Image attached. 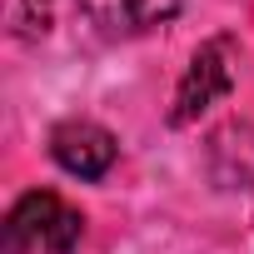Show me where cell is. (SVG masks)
<instances>
[{"instance_id": "4", "label": "cell", "mask_w": 254, "mask_h": 254, "mask_svg": "<svg viewBox=\"0 0 254 254\" xmlns=\"http://www.w3.org/2000/svg\"><path fill=\"white\" fill-rule=\"evenodd\" d=\"M185 0H80V10L105 35H140L150 25H165Z\"/></svg>"}, {"instance_id": "1", "label": "cell", "mask_w": 254, "mask_h": 254, "mask_svg": "<svg viewBox=\"0 0 254 254\" xmlns=\"http://www.w3.org/2000/svg\"><path fill=\"white\" fill-rule=\"evenodd\" d=\"M80 234H85L80 209L50 190H30L5 214V254H70Z\"/></svg>"}, {"instance_id": "5", "label": "cell", "mask_w": 254, "mask_h": 254, "mask_svg": "<svg viewBox=\"0 0 254 254\" xmlns=\"http://www.w3.org/2000/svg\"><path fill=\"white\" fill-rule=\"evenodd\" d=\"M5 15L15 35H45L50 25V0H5Z\"/></svg>"}, {"instance_id": "2", "label": "cell", "mask_w": 254, "mask_h": 254, "mask_svg": "<svg viewBox=\"0 0 254 254\" xmlns=\"http://www.w3.org/2000/svg\"><path fill=\"white\" fill-rule=\"evenodd\" d=\"M234 65H239V50L229 35H214L194 50L180 90H175V110H170V125H190L199 120L204 110H214L229 90H234Z\"/></svg>"}, {"instance_id": "3", "label": "cell", "mask_w": 254, "mask_h": 254, "mask_svg": "<svg viewBox=\"0 0 254 254\" xmlns=\"http://www.w3.org/2000/svg\"><path fill=\"white\" fill-rule=\"evenodd\" d=\"M50 155H55V165L65 175L100 180L115 165V135L105 130V125H95V120H65L50 135Z\"/></svg>"}]
</instances>
